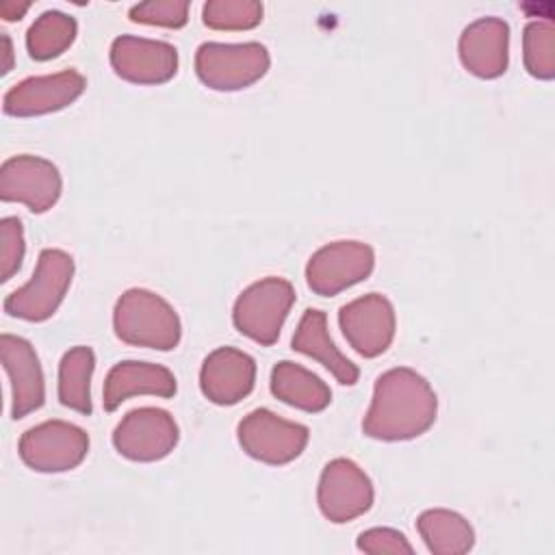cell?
Returning <instances> with one entry per match:
<instances>
[{
    "mask_svg": "<svg viewBox=\"0 0 555 555\" xmlns=\"http://www.w3.org/2000/svg\"><path fill=\"white\" fill-rule=\"evenodd\" d=\"M0 358L11 384V416L24 418L26 414L39 410L46 401L43 371L37 351L26 338L2 334Z\"/></svg>",
    "mask_w": 555,
    "mask_h": 555,
    "instance_id": "cell-15",
    "label": "cell"
},
{
    "mask_svg": "<svg viewBox=\"0 0 555 555\" xmlns=\"http://www.w3.org/2000/svg\"><path fill=\"white\" fill-rule=\"evenodd\" d=\"M293 304V284L284 278L269 275L241 291L232 308V323L243 336L269 347L278 340Z\"/></svg>",
    "mask_w": 555,
    "mask_h": 555,
    "instance_id": "cell-4",
    "label": "cell"
},
{
    "mask_svg": "<svg viewBox=\"0 0 555 555\" xmlns=\"http://www.w3.org/2000/svg\"><path fill=\"white\" fill-rule=\"evenodd\" d=\"M373 499V481L353 460L336 457L325 464L317 488V503L330 522L343 525L366 514Z\"/></svg>",
    "mask_w": 555,
    "mask_h": 555,
    "instance_id": "cell-10",
    "label": "cell"
},
{
    "mask_svg": "<svg viewBox=\"0 0 555 555\" xmlns=\"http://www.w3.org/2000/svg\"><path fill=\"white\" fill-rule=\"evenodd\" d=\"M74 278V258L56 247L41 249L33 278L4 299V312L24 321H46L61 306Z\"/></svg>",
    "mask_w": 555,
    "mask_h": 555,
    "instance_id": "cell-3",
    "label": "cell"
},
{
    "mask_svg": "<svg viewBox=\"0 0 555 555\" xmlns=\"http://www.w3.org/2000/svg\"><path fill=\"white\" fill-rule=\"evenodd\" d=\"M262 11L258 0H208L202 7V20L215 30H249L262 22Z\"/></svg>",
    "mask_w": 555,
    "mask_h": 555,
    "instance_id": "cell-25",
    "label": "cell"
},
{
    "mask_svg": "<svg viewBox=\"0 0 555 555\" xmlns=\"http://www.w3.org/2000/svg\"><path fill=\"white\" fill-rule=\"evenodd\" d=\"M271 392L286 405L304 412H321L332 401L330 386L293 360H280L271 369Z\"/></svg>",
    "mask_w": 555,
    "mask_h": 555,
    "instance_id": "cell-20",
    "label": "cell"
},
{
    "mask_svg": "<svg viewBox=\"0 0 555 555\" xmlns=\"http://www.w3.org/2000/svg\"><path fill=\"white\" fill-rule=\"evenodd\" d=\"M2 46H4V63H2V74L11 72V61H13V48H11V39L7 33H2Z\"/></svg>",
    "mask_w": 555,
    "mask_h": 555,
    "instance_id": "cell-30",
    "label": "cell"
},
{
    "mask_svg": "<svg viewBox=\"0 0 555 555\" xmlns=\"http://www.w3.org/2000/svg\"><path fill=\"white\" fill-rule=\"evenodd\" d=\"M115 336L134 347L169 351L182 338V323L173 306L147 288H128L113 308Z\"/></svg>",
    "mask_w": 555,
    "mask_h": 555,
    "instance_id": "cell-2",
    "label": "cell"
},
{
    "mask_svg": "<svg viewBox=\"0 0 555 555\" xmlns=\"http://www.w3.org/2000/svg\"><path fill=\"white\" fill-rule=\"evenodd\" d=\"M416 529L427 551L434 555H462L468 553L475 544V531L470 522L453 509H425L416 518Z\"/></svg>",
    "mask_w": 555,
    "mask_h": 555,
    "instance_id": "cell-21",
    "label": "cell"
},
{
    "mask_svg": "<svg viewBox=\"0 0 555 555\" xmlns=\"http://www.w3.org/2000/svg\"><path fill=\"white\" fill-rule=\"evenodd\" d=\"M256 360L236 347H217L199 369V388L217 405H234L254 390Z\"/></svg>",
    "mask_w": 555,
    "mask_h": 555,
    "instance_id": "cell-16",
    "label": "cell"
},
{
    "mask_svg": "<svg viewBox=\"0 0 555 555\" xmlns=\"http://www.w3.org/2000/svg\"><path fill=\"white\" fill-rule=\"evenodd\" d=\"M87 80L76 69L46 76H28L15 82L2 98V111L13 117H37L61 111L82 95Z\"/></svg>",
    "mask_w": 555,
    "mask_h": 555,
    "instance_id": "cell-13",
    "label": "cell"
},
{
    "mask_svg": "<svg viewBox=\"0 0 555 555\" xmlns=\"http://www.w3.org/2000/svg\"><path fill=\"white\" fill-rule=\"evenodd\" d=\"M293 349L321 362L343 386H353L360 377L358 366L340 353L327 332V317L323 310L308 308L293 334Z\"/></svg>",
    "mask_w": 555,
    "mask_h": 555,
    "instance_id": "cell-19",
    "label": "cell"
},
{
    "mask_svg": "<svg viewBox=\"0 0 555 555\" xmlns=\"http://www.w3.org/2000/svg\"><path fill=\"white\" fill-rule=\"evenodd\" d=\"M375 267V251L362 241H334L319 247L306 264L308 288L321 297L366 280Z\"/></svg>",
    "mask_w": 555,
    "mask_h": 555,
    "instance_id": "cell-8",
    "label": "cell"
},
{
    "mask_svg": "<svg viewBox=\"0 0 555 555\" xmlns=\"http://www.w3.org/2000/svg\"><path fill=\"white\" fill-rule=\"evenodd\" d=\"M17 451L22 462L37 473H63L87 457L89 436L74 423L43 421L22 434Z\"/></svg>",
    "mask_w": 555,
    "mask_h": 555,
    "instance_id": "cell-7",
    "label": "cell"
},
{
    "mask_svg": "<svg viewBox=\"0 0 555 555\" xmlns=\"http://www.w3.org/2000/svg\"><path fill=\"white\" fill-rule=\"evenodd\" d=\"M189 7L186 0H150L132 4L128 15L137 24L182 28L189 20Z\"/></svg>",
    "mask_w": 555,
    "mask_h": 555,
    "instance_id": "cell-26",
    "label": "cell"
},
{
    "mask_svg": "<svg viewBox=\"0 0 555 555\" xmlns=\"http://www.w3.org/2000/svg\"><path fill=\"white\" fill-rule=\"evenodd\" d=\"M241 449L264 464L282 466L297 460L310 438V429L301 423L286 421L267 408L251 410L236 427Z\"/></svg>",
    "mask_w": 555,
    "mask_h": 555,
    "instance_id": "cell-6",
    "label": "cell"
},
{
    "mask_svg": "<svg viewBox=\"0 0 555 555\" xmlns=\"http://www.w3.org/2000/svg\"><path fill=\"white\" fill-rule=\"evenodd\" d=\"M522 61L533 78H555V28L551 20L527 22L522 30Z\"/></svg>",
    "mask_w": 555,
    "mask_h": 555,
    "instance_id": "cell-24",
    "label": "cell"
},
{
    "mask_svg": "<svg viewBox=\"0 0 555 555\" xmlns=\"http://www.w3.org/2000/svg\"><path fill=\"white\" fill-rule=\"evenodd\" d=\"M180 438L178 423L163 408H134L113 429L119 455L132 462H158L167 457Z\"/></svg>",
    "mask_w": 555,
    "mask_h": 555,
    "instance_id": "cell-9",
    "label": "cell"
},
{
    "mask_svg": "<svg viewBox=\"0 0 555 555\" xmlns=\"http://www.w3.org/2000/svg\"><path fill=\"white\" fill-rule=\"evenodd\" d=\"M61 191V173L48 158L20 154L7 158L0 167L2 202H17L30 212H46L59 202Z\"/></svg>",
    "mask_w": 555,
    "mask_h": 555,
    "instance_id": "cell-11",
    "label": "cell"
},
{
    "mask_svg": "<svg viewBox=\"0 0 555 555\" xmlns=\"http://www.w3.org/2000/svg\"><path fill=\"white\" fill-rule=\"evenodd\" d=\"M95 369V353L91 347L76 345L67 349L59 362V401L80 414H91V375Z\"/></svg>",
    "mask_w": 555,
    "mask_h": 555,
    "instance_id": "cell-22",
    "label": "cell"
},
{
    "mask_svg": "<svg viewBox=\"0 0 555 555\" xmlns=\"http://www.w3.org/2000/svg\"><path fill=\"white\" fill-rule=\"evenodd\" d=\"M338 325L356 353L377 358L395 338L397 317L388 297L382 293H366L340 306Z\"/></svg>",
    "mask_w": 555,
    "mask_h": 555,
    "instance_id": "cell-12",
    "label": "cell"
},
{
    "mask_svg": "<svg viewBox=\"0 0 555 555\" xmlns=\"http://www.w3.org/2000/svg\"><path fill=\"white\" fill-rule=\"evenodd\" d=\"M26 243L24 228L17 217H2L0 221V275L2 282L11 280L24 260Z\"/></svg>",
    "mask_w": 555,
    "mask_h": 555,
    "instance_id": "cell-27",
    "label": "cell"
},
{
    "mask_svg": "<svg viewBox=\"0 0 555 555\" xmlns=\"http://www.w3.org/2000/svg\"><path fill=\"white\" fill-rule=\"evenodd\" d=\"M436 414L438 397L431 384L410 366H395L375 379L362 431L386 442L412 440L434 425Z\"/></svg>",
    "mask_w": 555,
    "mask_h": 555,
    "instance_id": "cell-1",
    "label": "cell"
},
{
    "mask_svg": "<svg viewBox=\"0 0 555 555\" xmlns=\"http://www.w3.org/2000/svg\"><path fill=\"white\" fill-rule=\"evenodd\" d=\"M176 390V377L167 366L141 360H121L113 364L104 377L102 405L106 412H115L128 397L154 395L169 399Z\"/></svg>",
    "mask_w": 555,
    "mask_h": 555,
    "instance_id": "cell-18",
    "label": "cell"
},
{
    "mask_svg": "<svg viewBox=\"0 0 555 555\" xmlns=\"http://www.w3.org/2000/svg\"><path fill=\"white\" fill-rule=\"evenodd\" d=\"M115 74L134 85H160L178 72V50L169 41L119 35L111 43Z\"/></svg>",
    "mask_w": 555,
    "mask_h": 555,
    "instance_id": "cell-14",
    "label": "cell"
},
{
    "mask_svg": "<svg viewBox=\"0 0 555 555\" xmlns=\"http://www.w3.org/2000/svg\"><path fill=\"white\" fill-rule=\"evenodd\" d=\"M457 52L462 65L477 78H499L509 63V24L488 15L464 26Z\"/></svg>",
    "mask_w": 555,
    "mask_h": 555,
    "instance_id": "cell-17",
    "label": "cell"
},
{
    "mask_svg": "<svg viewBox=\"0 0 555 555\" xmlns=\"http://www.w3.org/2000/svg\"><path fill=\"white\" fill-rule=\"evenodd\" d=\"M271 65L269 50L258 41H204L195 50V74L215 91H238L260 80Z\"/></svg>",
    "mask_w": 555,
    "mask_h": 555,
    "instance_id": "cell-5",
    "label": "cell"
},
{
    "mask_svg": "<svg viewBox=\"0 0 555 555\" xmlns=\"http://www.w3.org/2000/svg\"><path fill=\"white\" fill-rule=\"evenodd\" d=\"M78 24L63 11H43L26 30V50L35 61L61 56L76 39Z\"/></svg>",
    "mask_w": 555,
    "mask_h": 555,
    "instance_id": "cell-23",
    "label": "cell"
},
{
    "mask_svg": "<svg viewBox=\"0 0 555 555\" xmlns=\"http://www.w3.org/2000/svg\"><path fill=\"white\" fill-rule=\"evenodd\" d=\"M28 2H15V0H2L0 2V15L4 17V20H9V22H13V20H20L26 11H28Z\"/></svg>",
    "mask_w": 555,
    "mask_h": 555,
    "instance_id": "cell-29",
    "label": "cell"
},
{
    "mask_svg": "<svg viewBox=\"0 0 555 555\" xmlns=\"http://www.w3.org/2000/svg\"><path fill=\"white\" fill-rule=\"evenodd\" d=\"M358 548L364 553H395L410 555L414 548L408 538L390 527H373L358 535Z\"/></svg>",
    "mask_w": 555,
    "mask_h": 555,
    "instance_id": "cell-28",
    "label": "cell"
}]
</instances>
